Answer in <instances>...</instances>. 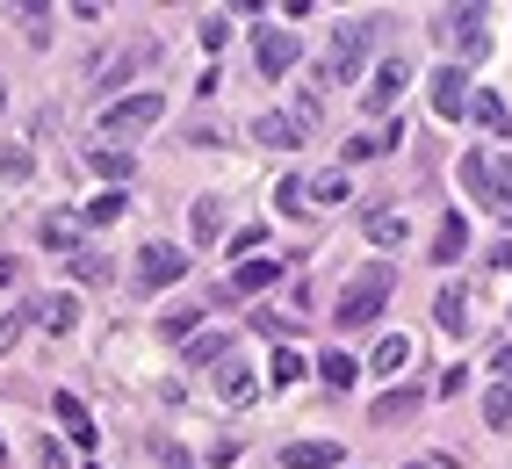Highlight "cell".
<instances>
[{
  "label": "cell",
  "instance_id": "obj_24",
  "mask_svg": "<svg viewBox=\"0 0 512 469\" xmlns=\"http://www.w3.org/2000/svg\"><path fill=\"white\" fill-rule=\"evenodd\" d=\"M202 361H231V340H224V332H195V340H188V368H202Z\"/></svg>",
  "mask_w": 512,
  "mask_h": 469
},
{
  "label": "cell",
  "instance_id": "obj_25",
  "mask_svg": "<svg viewBox=\"0 0 512 469\" xmlns=\"http://www.w3.org/2000/svg\"><path fill=\"white\" fill-rule=\"evenodd\" d=\"M188 231H195V239H202V246H210V239H217V231H224V210H217V195H202V203L188 210Z\"/></svg>",
  "mask_w": 512,
  "mask_h": 469
},
{
  "label": "cell",
  "instance_id": "obj_36",
  "mask_svg": "<svg viewBox=\"0 0 512 469\" xmlns=\"http://www.w3.org/2000/svg\"><path fill=\"white\" fill-rule=\"evenodd\" d=\"M37 469H65V448L58 441H37Z\"/></svg>",
  "mask_w": 512,
  "mask_h": 469
},
{
  "label": "cell",
  "instance_id": "obj_40",
  "mask_svg": "<svg viewBox=\"0 0 512 469\" xmlns=\"http://www.w3.org/2000/svg\"><path fill=\"white\" fill-rule=\"evenodd\" d=\"M404 469H440V462H404Z\"/></svg>",
  "mask_w": 512,
  "mask_h": 469
},
{
  "label": "cell",
  "instance_id": "obj_21",
  "mask_svg": "<svg viewBox=\"0 0 512 469\" xmlns=\"http://www.w3.org/2000/svg\"><path fill=\"white\" fill-rule=\"evenodd\" d=\"M462 246H469V224L448 210V217L433 224V260H462Z\"/></svg>",
  "mask_w": 512,
  "mask_h": 469
},
{
  "label": "cell",
  "instance_id": "obj_13",
  "mask_svg": "<svg viewBox=\"0 0 512 469\" xmlns=\"http://www.w3.org/2000/svg\"><path fill=\"white\" fill-rule=\"evenodd\" d=\"M253 138H260L267 152H296V145H303V123L275 109V116H253Z\"/></svg>",
  "mask_w": 512,
  "mask_h": 469
},
{
  "label": "cell",
  "instance_id": "obj_5",
  "mask_svg": "<svg viewBox=\"0 0 512 469\" xmlns=\"http://www.w3.org/2000/svg\"><path fill=\"white\" fill-rule=\"evenodd\" d=\"M433 29H440L462 58H491V15H484V8H448V15H433Z\"/></svg>",
  "mask_w": 512,
  "mask_h": 469
},
{
  "label": "cell",
  "instance_id": "obj_32",
  "mask_svg": "<svg viewBox=\"0 0 512 469\" xmlns=\"http://www.w3.org/2000/svg\"><path fill=\"white\" fill-rule=\"evenodd\" d=\"M123 217V195H94L87 203V224H116Z\"/></svg>",
  "mask_w": 512,
  "mask_h": 469
},
{
  "label": "cell",
  "instance_id": "obj_9",
  "mask_svg": "<svg viewBox=\"0 0 512 469\" xmlns=\"http://www.w3.org/2000/svg\"><path fill=\"white\" fill-rule=\"evenodd\" d=\"M433 109L440 116H469V73L462 65H433Z\"/></svg>",
  "mask_w": 512,
  "mask_h": 469
},
{
  "label": "cell",
  "instance_id": "obj_1",
  "mask_svg": "<svg viewBox=\"0 0 512 469\" xmlns=\"http://www.w3.org/2000/svg\"><path fill=\"white\" fill-rule=\"evenodd\" d=\"M462 188H469V203L512 217V152H469L462 159Z\"/></svg>",
  "mask_w": 512,
  "mask_h": 469
},
{
  "label": "cell",
  "instance_id": "obj_33",
  "mask_svg": "<svg viewBox=\"0 0 512 469\" xmlns=\"http://www.w3.org/2000/svg\"><path fill=\"white\" fill-rule=\"evenodd\" d=\"M73 275L80 282H109V260H101V253H73Z\"/></svg>",
  "mask_w": 512,
  "mask_h": 469
},
{
  "label": "cell",
  "instance_id": "obj_35",
  "mask_svg": "<svg viewBox=\"0 0 512 469\" xmlns=\"http://www.w3.org/2000/svg\"><path fill=\"white\" fill-rule=\"evenodd\" d=\"M224 37H231V22H224V15H210V22H202V51H217Z\"/></svg>",
  "mask_w": 512,
  "mask_h": 469
},
{
  "label": "cell",
  "instance_id": "obj_2",
  "mask_svg": "<svg viewBox=\"0 0 512 469\" xmlns=\"http://www.w3.org/2000/svg\"><path fill=\"white\" fill-rule=\"evenodd\" d=\"M368 44H375V15H347L332 29V44H325V80H361Z\"/></svg>",
  "mask_w": 512,
  "mask_h": 469
},
{
  "label": "cell",
  "instance_id": "obj_41",
  "mask_svg": "<svg viewBox=\"0 0 512 469\" xmlns=\"http://www.w3.org/2000/svg\"><path fill=\"white\" fill-rule=\"evenodd\" d=\"M0 109H8V87H0Z\"/></svg>",
  "mask_w": 512,
  "mask_h": 469
},
{
  "label": "cell",
  "instance_id": "obj_37",
  "mask_svg": "<svg viewBox=\"0 0 512 469\" xmlns=\"http://www.w3.org/2000/svg\"><path fill=\"white\" fill-rule=\"evenodd\" d=\"M491 368H498V383H512V347H498V354H491Z\"/></svg>",
  "mask_w": 512,
  "mask_h": 469
},
{
  "label": "cell",
  "instance_id": "obj_3",
  "mask_svg": "<svg viewBox=\"0 0 512 469\" xmlns=\"http://www.w3.org/2000/svg\"><path fill=\"white\" fill-rule=\"evenodd\" d=\"M390 304V267L375 260V267H361V275L339 289V304H332V318L339 325H375V311Z\"/></svg>",
  "mask_w": 512,
  "mask_h": 469
},
{
  "label": "cell",
  "instance_id": "obj_11",
  "mask_svg": "<svg viewBox=\"0 0 512 469\" xmlns=\"http://www.w3.org/2000/svg\"><path fill=\"white\" fill-rule=\"evenodd\" d=\"M253 390H260V376H253V361H217V397L224 405H253Z\"/></svg>",
  "mask_w": 512,
  "mask_h": 469
},
{
  "label": "cell",
  "instance_id": "obj_30",
  "mask_svg": "<svg viewBox=\"0 0 512 469\" xmlns=\"http://www.w3.org/2000/svg\"><path fill=\"white\" fill-rule=\"evenodd\" d=\"M484 419H491V426H512V383H498V390L484 397Z\"/></svg>",
  "mask_w": 512,
  "mask_h": 469
},
{
  "label": "cell",
  "instance_id": "obj_28",
  "mask_svg": "<svg viewBox=\"0 0 512 469\" xmlns=\"http://www.w3.org/2000/svg\"><path fill=\"white\" fill-rule=\"evenodd\" d=\"M469 116L476 123H484V130H505L512 116H505V102H498V94H469Z\"/></svg>",
  "mask_w": 512,
  "mask_h": 469
},
{
  "label": "cell",
  "instance_id": "obj_7",
  "mask_svg": "<svg viewBox=\"0 0 512 469\" xmlns=\"http://www.w3.org/2000/svg\"><path fill=\"white\" fill-rule=\"evenodd\" d=\"M181 275H188V253H181V246H145V253H138V296L174 289Z\"/></svg>",
  "mask_w": 512,
  "mask_h": 469
},
{
  "label": "cell",
  "instance_id": "obj_29",
  "mask_svg": "<svg viewBox=\"0 0 512 469\" xmlns=\"http://www.w3.org/2000/svg\"><path fill=\"white\" fill-rule=\"evenodd\" d=\"M303 195H318V203L332 210V203H347V195H354V188H347V174H325V181H311V188H303Z\"/></svg>",
  "mask_w": 512,
  "mask_h": 469
},
{
  "label": "cell",
  "instance_id": "obj_15",
  "mask_svg": "<svg viewBox=\"0 0 512 469\" xmlns=\"http://www.w3.org/2000/svg\"><path fill=\"white\" fill-rule=\"evenodd\" d=\"M275 282H282V260L253 253V260H238V282H231V296H260V289H275Z\"/></svg>",
  "mask_w": 512,
  "mask_h": 469
},
{
  "label": "cell",
  "instance_id": "obj_18",
  "mask_svg": "<svg viewBox=\"0 0 512 469\" xmlns=\"http://www.w3.org/2000/svg\"><path fill=\"white\" fill-rule=\"evenodd\" d=\"M404 239H412V224H404L397 210H368V246H383V253H397Z\"/></svg>",
  "mask_w": 512,
  "mask_h": 469
},
{
  "label": "cell",
  "instance_id": "obj_38",
  "mask_svg": "<svg viewBox=\"0 0 512 469\" xmlns=\"http://www.w3.org/2000/svg\"><path fill=\"white\" fill-rule=\"evenodd\" d=\"M491 267H512V239H498V246H491Z\"/></svg>",
  "mask_w": 512,
  "mask_h": 469
},
{
  "label": "cell",
  "instance_id": "obj_22",
  "mask_svg": "<svg viewBox=\"0 0 512 469\" xmlns=\"http://www.w3.org/2000/svg\"><path fill=\"white\" fill-rule=\"evenodd\" d=\"M404 361H412V340H404V332H390V340H375V361H368V368H375V376H397Z\"/></svg>",
  "mask_w": 512,
  "mask_h": 469
},
{
  "label": "cell",
  "instance_id": "obj_16",
  "mask_svg": "<svg viewBox=\"0 0 512 469\" xmlns=\"http://www.w3.org/2000/svg\"><path fill=\"white\" fill-rule=\"evenodd\" d=\"M419 412H426V390H383V397H375V426H404Z\"/></svg>",
  "mask_w": 512,
  "mask_h": 469
},
{
  "label": "cell",
  "instance_id": "obj_17",
  "mask_svg": "<svg viewBox=\"0 0 512 469\" xmlns=\"http://www.w3.org/2000/svg\"><path fill=\"white\" fill-rule=\"evenodd\" d=\"M51 412L65 419V433H73V441H80V448H94V441H101V426L87 419V405H80V397H73V390H58V397H51Z\"/></svg>",
  "mask_w": 512,
  "mask_h": 469
},
{
  "label": "cell",
  "instance_id": "obj_26",
  "mask_svg": "<svg viewBox=\"0 0 512 469\" xmlns=\"http://www.w3.org/2000/svg\"><path fill=\"white\" fill-rule=\"evenodd\" d=\"M433 318H440V332H462V325H469V296H462V289H440Z\"/></svg>",
  "mask_w": 512,
  "mask_h": 469
},
{
  "label": "cell",
  "instance_id": "obj_14",
  "mask_svg": "<svg viewBox=\"0 0 512 469\" xmlns=\"http://www.w3.org/2000/svg\"><path fill=\"white\" fill-rule=\"evenodd\" d=\"M80 231H87V217H73V210H51V217L37 224V239H44L51 253H80Z\"/></svg>",
  "mask_w": 512,
  "mask_h": 469
},
{
  "label": "cell",
  "instance_id": "obj_10",
  "mask_svg": "<svg viewBox=\"0 0 512 469\" xmlns=\"http://www.w3.org/2000/svg\"><path fill=\"white\" fill-rule=\"evenodd\" d=\"M404 80H412V65H404V58H383V65H375V80H368V94H361L368 116H375V109H390L397 94H404Z\"/></svg>",
  "mask_w": 512,
  "mask_h": 469
},
{
  "label": "cell",
  "instance_id": "obj_20",
  "mask_svg": "<svg viewBox=\"0 0 512 469\" xmlns=\"http://www.w3.org/2000/svg\"><path fill=\"white\" fill-rule=\"evenodd\" d=\"M130 166H138V159H130L123 145H94L87 152V174H101V181H130Z\"/></svg>",
  "mask_w": 512,
  "mask_h": 469
},
{
  "label": "cell",
  "instance_id": "obj_31",
  "mask_svg": "<svg viewBox=\"0 0 512 469\" xmlns=\"http://www.w3.org/2000/svg\"><path fill=\"white\" fill-rule=\"evenodd\" d=\"M260 246H267V224H246V231H231V253H238V260H253Z\"/></svg>",
  "mask_w": 512,
  "mask_h": 469
},
{
  "label": "cell",
  "instance_id": "obj_34",
  "mask_svg": "<svg viewBox=\"0 0 512 469\" xmlns=\"http://www.w3.org/2000/svg\"><path fill=\"white\" fill-rule=\"evenodd\" d=\"M22 325H29V304H22V311H8V318H0V354H8V347L22 340Z\"/></svg>",
  "mask_w": 512,
  "mask_h": 469
},
{
  "label": "cell",
  "instance_id": "obj_39",
  "mask_svg": "<svg viewBox=\"0 0 512 469\" xmlns=\"http://www.w3.org/2000/svg\"><path fill=\"white\" fill-rule=\"evenodd\" d=\"M0 282H15V260H8V253H0Z\"/></svg>",
  "mask_w": 512,
  "mask_h": 469
},
{
  "label": "cell",
  "instance_id": "obj_8",
  "mask_svg": "<svg viewBox=\"0 0 512 469\" xmlns=\"http://www.w3.org/2000/svg\"><path fill=\"white\" fill-rule=\"evenodd\" d=\"M296 58H303V44L289 37V29H267V37L253 44V65H260V80H282V73H296Z\"/></svg>",
  "mask_w": 512,
  "mask_h": 469
},
{
  "label": "cell",
  "instance_id": "obj_19",
  "mask_svg": "<svg viewBox=\"0 0 512 469\" xmlns=\"http://www.w3.org/2000/svg\"><path fill=\"white\" fill-rule=\"evenodd\" d=\"M37 325H44V332H73V325H80V304H73L65 289H58V296H37Z\"/></svg>",
  "mask_w": 512,
  "mask_h": 469
},
{
  "label": "cell",
  "instance_id": "obj_23",
  "mask_svg": "<svg viewBox=\"0 0 512 469\" xmlns=\"http://www.w3.org/2000/svg\"><path fill=\"white\" fill-rule=\"evenodd\" d=\"M318 376H325V390H354L361 361H354V354H318Z\"/></svg>",
  "mask_w": 512,
  "mask_h": 469
},
{
  "label": "cell",
  "instance_id": "obj_27",
  "mask_svg": "<svg viewBox=\"0 0 512 469\" xmlns=\"http://www.w3.org/2000/svg\"><path fill=\"white\" fill-rule=\"evenodd\" d=\"M267 376H275V390L303 383V354H296V347H275V361H267Z\"/></svg>",
  "mask_w": 512,
  "mask_h": 469
},
{
  "label": "cell",
  "instance_id": "obj_6",
  "mask_svg": "<svg viewBox=\"0 0 512 469\" xmlns=\"http://www.w3.org/2000/svg\"><path fill=\"white\" fill-rule=\"evenodd\" d=\"M152 58H159V44H152V37H145V44H123V51H116L109 65H94V73H87V94H116V87H123L130 73H145Z\"/></svg>",
  "mask_w": 512,
  "mask_h": 469
},
{
  "label": "cell",
  "instance_id": "obj_4",
  "mask_svg": "<svg viewBox=\"0 0 512 469\" xmlns=\"http://www.w3.org/2000/svg\"><path fill=\"white\" fill-rule=\"evenodd\" d=\"M166 116V94L159 87H145V94H123V102H109L101 109V138H130V130H152Z\"/></svg>",
  "mask_w": 512,
  "mask_h": 469
},
{
  "label": "cell",
  "instance_id": "obj_12",
  "mask_svg": "<svg viewBox=\"0 0 512 469\" xmlns=\"http://www.w3.org/2000/svg\"><path fill=\"white\" fill-rule=\"evenodd\" d=\"M282 462H289V469H347L339 441H325V433H318V441H289V448H282Z\"/></svg>",
  "mask_w": 512,
  "mask_h": 469
}]
</instances>
